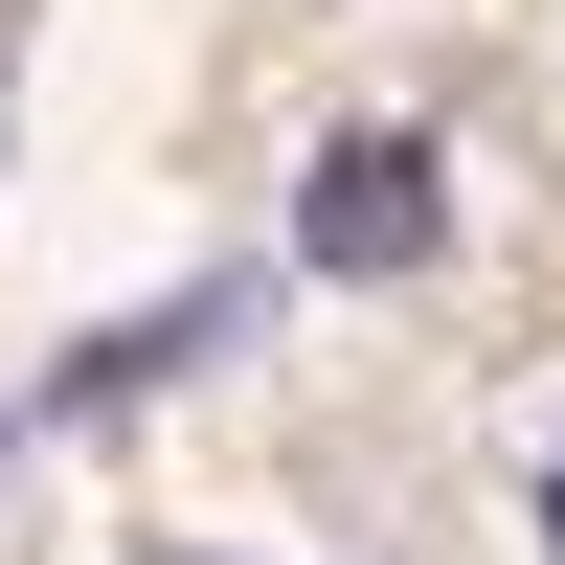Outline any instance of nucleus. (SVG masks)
<instances>
[{"mask_svg":"<svg viewBox=\"0 0 565 565\" xmlns=\"http://www.w3.org/2000/svg\"><path fill=\"white\" fill-rule=\"evenodd\" d=\"M295 249L340 271V295L430 271V249H452V159H430V136H340V159H317V204H295Z\"/></svg>","mask_w":565,"mask_h":565,"instance_id":"1","label":"nucleus"},{"mask_svg":"<svg viewBox=\"0 0 565 565\" xmlns=\"http://www.w3.org/2000/svg\"><path fill=\"white\" fill-rule=\"evenodd\" d=\"M543 543H565V452H543Z\"/></svg>","mask_w":565,"mask_h":565,"instance_id":"2","label":"nucleus"},{"mask_svg":"<svg viewBox=\"0 0 565 565\" xmlns=\"http://www.w3.org/2000/svg\"><path fill=\"white\" fill-rule=\"evenodd\" d=\"M159 565H226V543H159Z\"/></svg>","mask_w":565,"mask_h":565,"instance_id":"3","label":"nucleus"}]
</instances>
